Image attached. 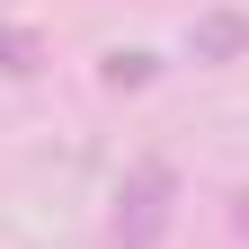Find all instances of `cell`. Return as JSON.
<instances>
[{"label": "cell", "instance_id": "obj_1", "mask_svg": "<svg viewBox=\"0 0 249 249\" xmlns=\"http://www.w3.org/2000/svg\"><path fill=\"white\" fill-rule=\"evenodd\" d=\"M178 160L169 151H134L116 178V196H107V249H160L169 223H178Z\"/></svg>", "mask_w": 249, "mask_h": 249}, {"label": "cell", "instance_id": "obj_2", "mask_svg": "<svg viewBox=\"0 0 249 249\" xmlns=\"http://www.w3.org/2000/svg\"><path fill=\"white\" fill-rule=\"evenodd\" d=\"M187 62H196V71H231V62H249V9H196V27H187Z\"/></svg>", "mask_w": 249, "mask_h": 249}, {"label": "cell", "instance_id": "obj_3", "mask_svg": "<svg viewBox=\"0 0 249 249\" xmlns=\"http://www.w3.org/2000/svg\"><path fill=\"white\" fill-rule=\"evenodd\" d=\"M36 71H45V36L0 18V80H36Z\"/></svg>", "mask_w": 249, "mask_h": 249}, {"label": "cell", "instance_id": "obj_4", "mask_svg": "<svg viewBox=\"0 0 249 249\" xmlns=\"http://www.w3.org/2000/svg\"><path fill=\"white\" fill-rule=\"evenodd\" d=\"M151 71H160L151 53H107V89H142Z\"/></svg>", "mask_w": 249, "mask_h": 249}, {"label": "cell", "instance_id": "obj_5", "mask_svg": "<svg viewBox=\"0 0 249 249\" xmlns=\"http://www.w3.org/2000/svg\"><path fill=\"white\" fill-rule=\"evenodd\" d=\"M231 231L249 240V187H231Z\"/></svg>", "mask_w": 249, "mask_h": 249}]
</instances>
